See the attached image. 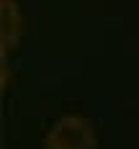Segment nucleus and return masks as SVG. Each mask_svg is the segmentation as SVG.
<instances>
[{
  "label": "nucleus",
  "instance_id": "nucleus-2",
  "mask_svg": "<svg viewBox=\"0 0 139 149\" xmlns=\"http://www.w3.org/2000/svg\"><path fill=\"white\" fill-rule=\"evenodd\" d=\"M21 31H23V21H21V8L15 0H3L0 3V54H8L18 39H21Z\"/></svg>",
  "mask_w": 139,
  "mask_h": 149
},
{
  "label": "nucleus",
  "instance_id": "nucleus-1",
  "mask_svg": "<svg viewBox=\"0 0 139 149\" xmlns=\"http://www.w3.org/2000/svg\"><path fill=\"white\" fill-rule=\"evenodd\" d=\"M46 149H95L98 147V131L90 118L85 116H62L44 136Z\"/></svg>",
  "mask_w": 139,
  "mask_h": 149
}]
</instances>
